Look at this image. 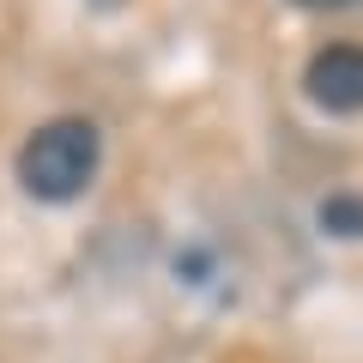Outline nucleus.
Here are the masks:
<instances>
[{
    "instance_id": "4",
    "label": "nucleus",
    "mask_w": 363,
    "mask_h": 363,
    "mask_svg": "<svg viewBox=\"0 0 363 363\" xmlns=\"http://www.w3.org/2000/svg\"><path fill=\"white\" fill-rule=\"evenodd\" d=\"M303 6H351V0H303Z\"/></svg>"
},
{
    "instance_id": "2",
    "label": "nucleus",
    "mask_w": 363,
    "mask_h": 363,
    "mask_svg": "<svg viewBox=\"0 0 363 363\" xmlns=\"http://www.w3.org/2000/svg\"><path fill=\"white\" fill-rule=\"evenodd\" d=\"M309 97L321 109H339V116L363 109V49L357 43H333V49H321L309 61Z\"/></svg>"
},
{
    "instance_id": "3",
    "label": "nucleus",
    "mask_w": 363,
    "mask_h": 363,
    "mask_svg": "<svg viewBox=\"0 0 363 363\" xmlns=\"http://www.w3.org/2000/svg\"><path fill=\"white\" fill-rule=\"evenodd\" d=\"M321 224L333 236H363V200H327L321 206Z\"/></svg>"
},
{
    "instance_id": "1",
    "label": "nucleus",
    "mask_w": 363,
    "mask_h": 363,
    "mask_svg": "<svg viewBox=\"0 0 363 363\" xmlns=\"http://www.w3.org/2000/svg\"><path fill=\"white\" fill-rule=\"evenodd\" d=\"M97 128L79 116L67 121H49V128H37L25 140V152H18V182H25V194L37 200H73L91 188V176H97Z\"/></svg>"
}]
</instances>
